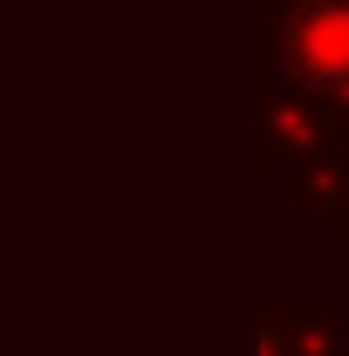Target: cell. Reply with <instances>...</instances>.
<instances>
[{
	"instance_id": "cell-1",
	"label": "cell",
	"mask_w": 349,
	"mask_h": 356,
	"mask_svg": "<svg viewBox=\"0 0 349 356\" xmlns=\"http://www.w3.org/2000/svg\"><path fill=\"white\" fill-rule=\"evenodd\" d=\"M288 62L315 89H349V0H315L288 28Z\"/></svg>"
}]
</instances>
